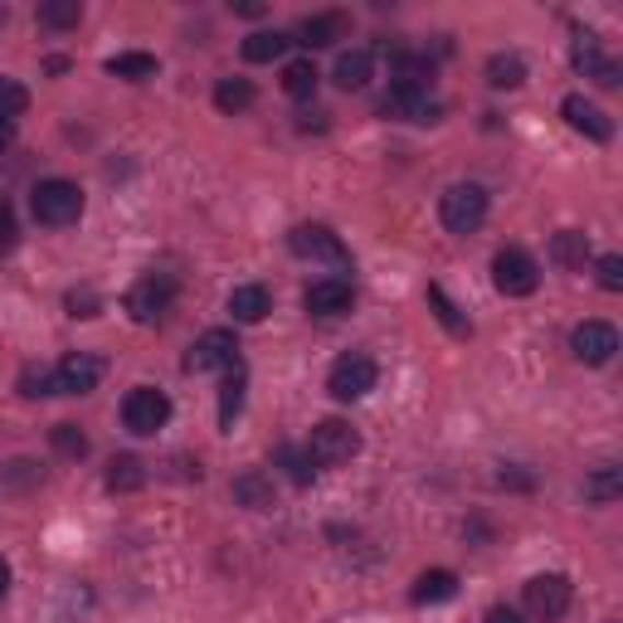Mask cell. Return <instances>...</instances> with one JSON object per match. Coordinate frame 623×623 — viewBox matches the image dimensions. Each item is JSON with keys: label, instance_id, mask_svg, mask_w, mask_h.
<instances>
[{"label": "cell", "instance_id": "6da1fadb", "mask_svg": "<svg viewBox=\"0 0 623 623\" xmlns=\"http://www.w3.org/2000/svg\"><path fill=\"white\" fill-rule=\"evenodd\" d=\"M30 210H35V220L49 224V229L79 224V220H83V191H79L73 181H64V176L39 181L35 195H30Z\"/></svg>", "mask_w": 623, "mask_h": 623}, {"label": "cell", "instance_id": "83f0119b", "mask_svg": "<svg viewBox=\"0 0 623 623\" xmlns=\"http://www.w3.org/2000/svg\"><path fill=\"white\" fill-rule=\"evenodd\" d=\"M249 103H254V83L249 79H220V89H215V107H220V113H244Z\"/></svg>", "mask_w": 623, "mask_h": 623}, {"label": "cell", "instance_id": "836d02e7", "mask_svg": "<svg viewBox=\"0 0 623 623\" xmlns=\"http://www.w3.org/2000/svg\"><path fill=\"white\" fill-rule=\"evenodd\" d=\"M30 107V93H25V83H15V79H0V123H15L20 113Z\"/></svg>", "mask_w": 623, "mask_h": 623}, {"label": "cell", "instance_id": "3957f363", "mask_svg": "<svg viewBox=\"0 0 623 623\" xmlns=\"http://www.w3.org/2000/svg\"><path fill=\"white\" fill-rule=\"evenodd\" d=\"M360 453V434L346 419H322L308 439V458L316 468H342Z\"/></svg>", "mask_w": 623, "mask_h": 623}, {"label": "cell", "instance_id": "1f68e13d", "mask_svg": "<svg viewBox=\"0 0 623 623\" xmlns=\"http://www.w3.org/2000/svg\"><path fill=\"white\" fill-rule=\"evenodd\" d=\"M239 409H244V370H229V380H224V395H220V424L229 429V424L239 419Z\"/></svg>", "mask_w": 623, "mask_h": 623}, {"label": "cell", "instance_id": "4fadbf2b", "mask_svg": "<svg viewBox=\"0 0 623 623\" xmlns=\"http://www.w3.org/2000/svg\"><path fill=\"white\" fill-rule=\"evenodd\" d=\"M575 69L585 73V79H595L599 89H619L623 83V69L614 59H604V49H599L595 35H579L575 39Z\"/></svg>", "mask_w": 623, "mask_h": 623}, {"label": "cell", "instance_id": "d4e9b609", "mask_svg": "<svg viewBox=\"0 0 623 623\" xmlns=\"http://www.w3.org/2000/svg\"><path fill=\"white\" fill-rule=\"evenodd\" d=\"M141 483H147V463H141V458L123 453L107 463V492H137Z\"/></svg>", "mask_w": 623, "mask_h": 623}, {"label": "cell", "instance_id": "44dd1931", "mask_svg": "<svg viewBox=\"0 0 623 623\" xmlns=\"http://www.w3.org/2000/svg\"><path fill=\"white\" fill-rule=\"evenodd\" d=\"M458 595V575L453 570H424L414 579V604H443Z\"/></svg>", "mask_w": 623, "mask_h": 623}, {"label": "cell", "instance_id": "f6af8a7d", "mask_svg": "<svg viewBox=\"0 0 623 623\" xmlns=\"http://www.w3.org/2000/svg\"><path fill=\"white\" fill-rule=\"evenodd\" d=\"M0 20H5V10H0Z\"/></svg>", "mask_w": 623, "mask_h": 623}, {"label": "cell", "instance_id": "b9f144b4", "mask_svg": "<svg viewBox=\"0 0 623 623\" xmlns=\"http://www.w3.org/2000/svg\"><path fill=\"white\" fill-rule=\"evenodd\" d=\"M10 141H15V123H0V151H10Z\"/></svg>", "mask_w": 623, "mask_h": 623}, {"label": "cell", "instance_id": "d6a6232c", "mask_svg": "<svg viewBox=\"0 0 623 623\" xmlns=\"http://www.w3.org/2000/svg\"><path fill=\"white\" fill-rule=\"evenodd\" d=\"M278 463L288 468V477H292L298 487H308V483H312V473H316L312 458H308V448H292V443H282V448H278Z\"/></svg>", "mask_w": 623, "mask_h": 623}, {"label": "cell", "instance_id": "9a60e30c", "mask_svg": "<svg viewBox=\"0 0 623 623\" xmlns=\"http://www.w3.org/2000/svg\"><path fill=\"white\" fill-rule=\"evenodd\" d=\"M561 113H565V123H570L575 132H585L589 141H609V137H614V123H609V113H604V107H595L589 97L570 93V97L561 103Z\"/></svg>", "mask_w": 623, "mask_h": 623}, {"label": "cell", "instance_id": "5bb4252c", "mask_svg": "<svg viewBox=\"0 0 623 623\" xmlns=\"http://www.w3.org/2000/svg\"><path fill=\"white\" fill-rule=\"evenodd\" d=\"M302 302H308V312H312V316H342V312H351L356 288H351L346 278H316Z\"/></svg>", "mask_w": 623, "mask_h": 623}, {"label": "cell", "instance_id": "7a4b0ae2", "mask_svg": "<svg viewBox=\"0 0 623 623\" xmlns=\"http://www.w3.org/2000/svg\"><path fill=\"white\" fill-rule=\"evenodd\" d=\"M439 215H443L448 234H473V229H483V220H487V191L473 181L448 185L443 200H439Z\"/></svg>", "mask_w": 623, "mask_h": 623}, {"label": "cell", "instance_id": "ac0fdd59", "mask_svg": "<svg viewBox=\"0 0 623 623\" xmlns=\"http://www.w3.org/2000/svg\"><path fill=\"white\" fill-rule=\"evenodd\" d=\"M273 308V298H268V288H258V282H244V288H234L229 292V312H234V322H264Z\"/></svg>", "mask_w": 623, "mask_h": 623}, {"label": "cell", "instance_id": "f546056e", "mask_svg": "<svg viewBox=\"0 0 623 623\" xmlns=\"http://www.w3.org/2000/svg\"><path fill=\"white\" fill-rule=\"evenodd\" d=\"M79 20H83L79 0H49V5H39V25H49V30H73Z\"/></svg>", "mask_w": 623, "mask_h": 623}, {"label": "cell", "instance_id": "7bdbcfd3", "mask_svg": "<svg viewBox=\"0 0 623 623\" xmlns=\"http://www.w3.org/2000/svg\"><path fill=\"white\" fill-rule=\"evenodd\" d=\"M234 10H239V15H249V20L264 15V5H258V0H244V5H234Z\"/></svg>", "mask_w": 623, "mask_h": 623}, {"label": "cell", "instance_id": "8fae6325", "mask_svg": "<svg viewBox=\"0 0 623 623\" xmlns=\"http://www.w3.org/2000/svg\"><path fill=\"white\" fill-rule=\"evenodd\" d=\"M185 366H191V370H234V366H239V342H234V332H224V326L205 332L200 342L191 346Z\"/></svg>", "mask_w": 623, "mask_h": 623}, {"label": "cell", "instance_id": "ba28073f", "mask_svg": "<svg viewBox=\"0 0 623 623\" xmlns=\"http://www.w3.org/2000/svg\"><path fill=\"white\" fill-rule=\"evenodd\" d=\"M166 419H171V400L161 395V390H151V385H137L132 395L123 400V424L132 434H157V429H166Z\"/></svg>", "mask_w": 623, "mask_h": 623}, {"label": "cell", "instance_id": "52a82bcc", "mask_svg": "<svg viewBox=\"0 0 623 623\" xmlns=\"http://www.w3.org/2000/svg\"><path fill=\"white\" fill-rule=\"evenodd\" d=\"M376 380H380V366H376V360L351 351V356H342V360L332 366V376H326V390H332L336 400H366L370 390H376Z\"/></svg>", "mask_w": 623, "mask_h": 623}, {"label": "cell", "instance_id": "f1b7e54d", "mask_svg": "<svg viewBox=\"0 0 623 623\" xmlns=\"http://www.w3.org/2000/svg\"><path fill=\"white\" fill-rule=\"evenodd\" d=\"M107 73H113V79H157V59H151V54H113V59H107Z\"/></svg>", "mask_w": 623, "mask_h": 623}, {"label": "cell", "instance_id": "5b68a950", "mask_svg": "<svg viewBox=\"0 0 623 623\" xmlns=\"http://www.w3.org/2000/svg\"><path fill=\"white\" fill-rule=\"evenodd\" d=\"M171 302H176V282H171L166 273H147V278L127 292V312H132V322H141V326H157L161 316L171 312Z\"/></svg>", "mask_w": 623, "mask_h": 623}, {"label": "cell", "instance_id": "d6986e66", "mask_svg": "<svg viewBox=\"0 0 623 623\" xmlns=\"http://www.w3.org/2000/svg\"><path fill=\"white\" fill-rule=\"evenodd\" d=\"M342 35H346V15H308L298 25V45H308V49H326Z\"/></svg>", "mask_w": 623, "mask_h": 623}, {"label": "cell", "instance_id": "e575fe53", "mask_svg": "<svg viewBox=\"0 0 623 623\" xmlns=\"http://www.w3.org/2000/svg\"><path fill=\"white\" fill-rule=\"evenodd\" d=\"M20 395H25V400L54 395V370H49V366H30L25 376H20Z\"/></svg>", "mask_w": 623, "mask_h": 623}, {"label": "cell", "instance_id": "f35d334b", "mask_svg": "<svg viewBox=\"0 0 623 623\" xmlns=\"http://www.w3.org/2000/svg\"><path fill=\"white\" fill-rule=\"evenodd\" d=\"M15 239H20L15 210H10V200H0V254H10V249H15Z\"/></svg>", "mask_w": 623, "mask_h": 623}, {"label": "cell", "instance_id": "9c48e42d", "mask_svg": "<svg viewBox=\"0 0 623 623\" xmlns=\"http://www.w3.org/2000/svg\"><path fill=\"white\" fill-rule=\"evenodd\" d=\"M570 599H575V585L565 575H535V579H527V609L535 619H545V623L565 619V614H570Z\"/></svg>", "mask_w": 623, "mask_h": 623}, {"label": "cell", "instance_id": "4316f807", "mask_svg": "<svg viewBox=\"0 0 623 623\" xmlns=\"http://www.w3.org/2000/svg\"><path fill=\"white\" fill-rule=\"evenodd\" d=\"M316 79H322V73H316L312 59H292L288 69H282V89H288L292 97H312L316 93Z\"/></svg>", "mask_w": 623, "mask_h": 623}, {"label": "cell", "instance_id": "cb8c5ba5", "mask_svg": "<svg viewBox=\"0 0 623 623\" xmlns=\"http://www.w3.org/2000/svg\"><path fill=\"white\" fill-rule=\"evenodd\" d=\"M551 258L561 268H585V258H589V239L579 234V229H561V234L551 239Z\"/></svg>", "mask_w": 623, "mask_h": 623}, {"label": "cell", "instance_id": "603a6c76", "mask_svg": "<svg viewBox=\"0 0 623 623\" xmlns=\"http://www.w3.org/2000/svg\"><path fill=\"white\" fill-rule=\"evenodd\" d=\"M234 497L244 501L249 511H268L273 507V477H264V473H239L234 477Z\"/></svg>", "mask_w": 623, "mask_h": 623}, {"label": "cell", "instance_id": "2e32d148", "mask_svg": "<svg viewBox=\"0 0 623 623\" xmlns=\"http://www.w3.org/2000/svg\"><path fill=\"white\" fill-rule=\"evenodd\" d=\"M385 117H400V123H439V97L414 93V89H390L385 93Z\"/></svg>", "mask_w": 623, "mask_h": 623}, {"label": "cell", "instance_id": "484cf974", "mask_svg": "<svg viewBox=\"0 0 623 623\" xmlns=\"http://www.w3.org/2000/svg\"><path fill=\"white\" fill-rule=\"evenodd\" d=\"M288 45H292V39L278 35V30H258V35L244 39V59L249 64H273V59H282V49H288Z\"/></svg>", "mask_w": 623, "mask_h": 623}, {"label": "cell", "instance_id": "60d3db41", "mask_svg": "<svg viewBox=\"0 0 623 623\" xmlns=\"http://www.w3.org/2000/svg\"><path fill=\"white\" fill-rule=\"evenodd\" d=\"M487 623H527L517 614V609H507V604H497V609H487Z\"/></svg>", "mask_w": 623, "mask_h": 623}, {"label": "cell", "instance_id": "30bf717a", "mask_svg": "<svg viewBox=\"0 0 623 623\" xmlns=\"http://www.w3.org/2000/svg\"><path fill=\"white\" fill-rule=\"evenodd\" d=\"M570 351H575V360H585V366H609L619 351V332L609 322H579L570 332Z\"/></svg>", "mask_w": 623, "mask_h": 623}, {"label": "cell", "instance_id": "8992f818", "mask_svg": "<svg viewBox=\"0 0 623 623\" xmlns=\"http://www.w3.org/2000/svg\"><path fill=\"white\" fill-rule=\"evenodd\" d=\"M288 249L298 258H312V264H332V268H351V254H346V244L332 234L326 224H298L288 234Z\"/></svg>", "mask_w": 623, "mask_h": 623}, {"label": "cell", "instance_id": "7c38bea8", "mask_svg": "<svg viewBox=\"0 0 623 623\" xmlns=\"http://www.w3.org/2000/svg\"><path fill=\"white\" fill-rule=\"evenodd\" d=\"M97 380H103V360L97 356H64L59 366H54V395H89L97 390Z\"/></svg>", "mask_w": 623, "mask_h": 623}, {"label": "cell", "instance_id": "277c9868", "mask_svg": "<svg viewBox=\"0 0 623 623\" xmlns=\"http://www.w3.org/2000/svg\"><path fill=\"white\" fill-rule=\"evenodd\" d=\"M492 282H497V292H507V298H531V292L541 288V268H535V258L527 249H501V254L492 258Z\"/></svg>", "mask_w": 623, "mask_h": 623}, {"label": "cell", "instance_id": "7402d4cb", "mask_svg": "<svg viewBox=\"0 0 623 623\" xmlns=\"http://www.w3.org/2000/svg\"><path fill=\"white\" fill-rule=\"evenodd\" d=\"M487 83L492 89H521V83H527V59H521V54H492Z\"/></svg>", "mask_w": 623, "mask_h": 623}, {"label": "cell", "instance_id": "d590c367", "mask_svg": "<svg viewBox=\"0 0 623 623\" xmlns=\"http://www.w3.org/2000/svg\"><path fill=\"white\" fill-rule=\"evenodd\" d=\"M429 302H434V312H439V322L448 326V332H453V336H468V322L458 316V308L448 302V292H443V288H429Z\"/></svg>", "mask_w": 623, "mask_h": 623}, {"label": "cell", "instance_id": "74e56055", "mask_svg": "<svg viewBox=\"0 0 623 623\" xmlns=\"http://www.w3.org/2000/svg\"><path fill=\"white\" fill-rule=\"evenodd\" d=\"M97 308H103V302H97L93 288H73V292H69V312H73V316H97Z\"/></svg>", "mask_w": 623, "mask_h": 623}, {"label": "cell", "instance_id": "e0dca14e", "mask_svg": "<svg viewBox=\"0 0 623 623\" xmlns=\"http://www.w3.org/2000/svg\"><path fill=\"white\" fill-rule=\"evenodd\" d=\"M370 73H376V59H370L366 49H351V54H342V59H336L332 79H336V89L360 93V89H366V83H370Z\"/></svg>", "mask_w": 623, "mask_h": 623}, {"label": "cell", "instance_id": "ab89813d", "mask_svg": "<svg viewBox=\"0 0 623 623\" xmlns=\"http://www.w3.org/2000/svg\"><path fill=\"white\" fill-rule=\"evenodd\" d=\"M10 483H15V487H25V483H39V468H35V463H25V458H20V463H10Z\"/></svg>", "mask_w": 623, "mask_h": 623}, {"label": "cell", "instance_id": "ffe728a7", "mask_svg": "<svg viewBox=\"0 0 623 623\" xmlns=\"http://www.w3.org/2000/svg\"><path fill=\"white\" fill-rule=\"evenodd\" d=\"M623 497V468L619 463H604L595 468V473L585 477V501H595V507H609V501Z\"/></svg>", "mask_w": 623, "mask_h": 623}, {"label": "cell", "instance_id": "ee69618b", "mask_svg": "<svg viewBox=\"0 0 623 623\" xmlns=\"http://www.w3.org/2000/svg\"><path fill=\"white\" fill-rule=\"evenodd\" d=\"M5 595H10V565L0 561V599H5Z\"/></svg>", "mask_w": 623, "mask_h": 623}, {"label": "cell", "instance_id": "8d00e7d4", "mask_svg": "<svg viewBox=\"0 0 623 623\" xmlns=\"http://www.w3.org/2000/svg\"><path fill=\"white\" fill-rule=\"evenodd\" d=\"M599 288H609V292L623 288V258H619V254H604V258H599Z\"/></svg>", "mask_w": 623, "mask_h": 623}, {"label": "cell", "instance_id": "4dcf8cb0", "mask_svg": "<svg viewBox=\"0 0 623 623\" xmlns=\"http://www.w3.org/2000/svg\"><path fill=\"white\" fill-rule=\"evenodd\" d=\"M49 443H54V453H59V458H83V453H89V434H83L79 424H54Z\"/></svg>", "mask_w": 623, "mask_h": 623}]
</instances>
